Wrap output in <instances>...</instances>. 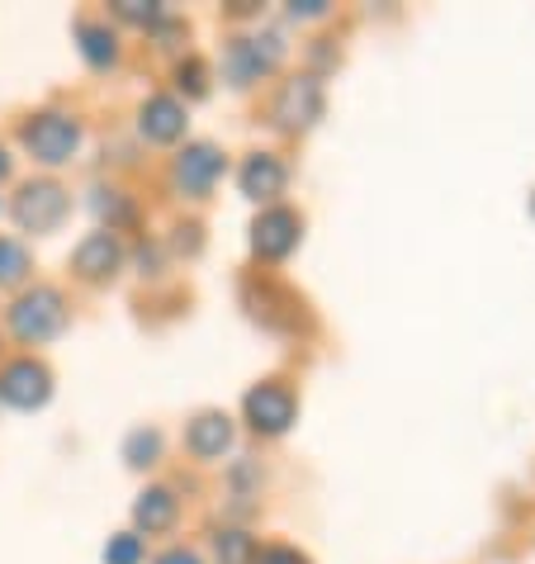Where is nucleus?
Listing matches in <instances>:
<instances>
[{
    "mask_svg": "<svg viewBox=\"0 0 535 564\" xmlns=\"http://www.w3.org/2000/svg\"><path fill=\"white\" fill-rule=\"evenodd\" d=\"M29 271V257H24V247L20 242H10V238H0V285H14Z\"/></svg>",
    "mask_w": 535,
    "mask_h": 564,
    "instance_id": "obj_15",
    "label": "nucleus"
},
{
    "mask_svg": "<svg viewBox=\"0 0 535 564\" xmlns=\"http://www.w3.org/2000/svg\"><path fill=\"white\" fill-rule=\"evenodd\" d=\"M62 214H67V195H62L53 181L24 185L20 199H14V218H20V228H29V232H53L62 224Z\"/></svg>",
    "mask_w": 535,
    "mask_h": 564,
    "instance_id": "obj_3",
    "label": "nucleus"
},
{
    "mask_svg": "<svg viewBox=\"0 0 535 564\" xmlns=\"http://www.w3.org/2000/svg\"><path fill=\"white\" fill-rule=\"evenodd\" d=\"M6 171H10V156H6V152H0V176H6Z\"/></svg>",
    "mask_w": 535,
    "mask_h": 564,
    "instance_id": "obj_22",
    "label": "nucleus"
},
{
    "mask_svg": "<svg viewBox=\"0 0 535 564\" xmlns=\"http://www.w3.org/2000/svg\"><path fill=\"white\" fill-rule=\"evenodd\" d=\"M138 555H143V551H138V536H119L114 545H109V564H138Z\"/></svg>",
    "mask_w": 535,
    "mask_h": 564,
    "instance_id": "obj_18",
    "label": "nucleus"
},
{
    "mask_svg": "<svg viewBox=\"0 0 535 564\" xmlns=\"http://www.w3.org/2000/svg\"><path fill=\"white\" fill-rule=\"evenodd\" d=\"M119 265V242L109 238V232H96V238L81 242V252H76V271H81L86 280H100Z\"/></svg>",
    "mask_w": 535,
    "mask_h": 564,
    "instance_id": "obj_8",
    "label": "nucleus"
},
{
    "mask_svg": "<svg viewBox=\"0 0 535 564\" xmlns=\"http://www.w3.org/2000/svg\"><path fill=\"white\" fill-rule=\"evenodd\" d=\"M62 318H67V313H62V300L53 290H34L10 308V327L20 341H48L62 327Z\"/></svg>",
    "mask_w": 535,
    "mask_h": 564,
    "instance_id": "obj_2",
    "label": "nucleus"
},
{
    "mask_svg": "<svg viewBox=\"0 0 535 564\" xmlns=\"http://www.w3.org/2000/svg\"><path fill=\"white\" fill-rule=\"evenodd\" d=\"M156 451H162V436H156V432H133L129 436V460L133 465H148Z\"/></svg>",
    "mask_w": 535,
    "mask_h": 564,
    "instance_id": "obj_16",
    "label": "nucleus"
},
{
    "mask_svg": "<svg viewBox=\"0 0 535 564\" xmlns=\"http://www.w3.org/2000/svg\"><path fill=\"white\" fill-rule=\"evenodd\" d=\"M318 109V86L313 82H298L285 90V100L275 105V119L280 123H308V115Z\"/></svg>",
    "mask_w": 535,
    "mask_h": 564,
    "instance_id": "obj_11",
    "label": "nucleus"
},
{
    "mask_svg": "<svg viewBox=\"0 0 535 564\" xmlns=\"http://www.w3.org/2000/svg\"><path fill=\"white\" fill-rule=\"evenodd\" d=\"M0 399L14 403V409H39L48 399V370L34 366V360H20L0 375Z\"/></svg>",
    "mask_w": 535,
    "mask_h": 564,
    "instance_id": "obj_4",
    "label": "nucleus"
},
{
    "mask_svg": "<svg viewBox=\"0 0 535 564\" xmlns=\"http://www.w3.org/2000/svg\"><path fill=\"white\" fill-rule=\"evenodd\" d=\"M294 218L290 214H271V218H261L256 224V247L265 257H280V252H290V242H294Z\"/></svg>",
    "mask_w": 535,
    "mask_h": 564,
    "instance_id": "obj_12",
    "label": "nucleus"
},
{
    "mask_svg": "<svg viewBox=\"0 0 535 564\" xmlns=\"http://www.w3.org/2000/svg\"><path fill=\"white\" fill-rule=\"evenodd\" d=\"M24 143L29 152L39 156V162H67V156L76 152V143H81V129H76V119L67 115H39L34 123H24Z\"/></svg>",
    "mask_w": 535,
    "mask_h": 564,
    "instance_id": "obj_1",
    "label": "nucleus"
},
{
    "mask_svg": "<svg viewBox=\"0 0 535 564\" xmlns=\"http://www.w3.org/2000/svg\"><path fill=\"white\" fill-rule=\"evenodd\" d=\"M162 564H199L190 551H171V555H162Z\"/></svg>",
    "mask_w": 535,
    "mask_h": 564,
    "instance_id": "obj_21",
    "label": "nucleus"
},
{
    "mask_svg": "<svg viewBox=\"0 0 535 564\" xmlns=\"http://www.w3.org/2000/svg\"><path fill=\"white\" fill-rule=\"evenodd\" d=\"M256 564H304V560H298L294 551H265Z\"/></svg>",
    "mask_w": 535,
    "mask_h": 564,
    "instance_id": "obj_20",
    "label": "nucleus"
},
{
    "mask_svg": "<svg viewBox=\"0 0 535 564\" xmlns=\"http://www.w3.org/2000/svg\"><path fill=\"white\" fill-rule=\"evenodd\" d=\"M228 417H218V413H204L195 427H190V451L204 460H214V456H223V446H228Z\"/></svg>",
    "mask_w": 535,
    "mask_h": 564,
    "instance_id": "obj_9",
    "label": "nucleus"
},
{
    "mask_svg": "<svg viewBox=\"0 0 535 564\" xmlns=\"http://www.w3.org/2000/svg\"><path fill=\"white\" fill-rule=\"evenodd\" d=\"M181 129H185V115H181L176 100H166V96L148 100V109H143V133L152 138V143H171V138H181Z\"/></svg>",
    "mask_w": 535,
    "mask_h": 564,
    "instance_id": "obj_7",
    "label": "nucleus"
},
{
    "mask_svg": "<svg viewBox=\"0 0 535 564\" xmlns=\"http://www.w3.org/2000/svg\"><path fill=\"white\" fill-rule=\"evenodd\" d=\"M280 181H285V171H280L275 156H251L247 171H242L247 195H256V199H271L280 191Z\"/></svg>",
    "mask_w": 535,
    "mask_h": 564,
    "instance_id": "obj_10",
    "label": "nucleus"
},
{
    "mask_svg": "<svg viewBox=\"0 0 535 564\" xmlns=\"http://www.w3.org/2000/svg\"><path fill=\"white\" fill-rule=\"evenodd\" d=\"M247 413H251V422L256 427H265V432H280L290 422V413H294V403H290V394L285 389H271V384H261L256 394L247 399Z\"/></svg>",
    "mask_w": 535,
    "mask_h": 564,
    "instance_id": "obj_5",
    "label": "nucleus"
},
{
    "mask_svg": "<svg viewBox=\"0 0 535 564\" xmlns=\"http://www.w3.org/2000/svg\"><path fill=\"white\" fill-rule=\"evenodd\" d=\"M171 517H176V498H171L166 489H152V494H143V503H138V522H143L148 531H162V527H171Z\"/></svg>",
    "mask_w": 535,
    "mask_h": 564,
    "instance_id": "obj_13",
    "label": "nucleus"
},
{
    "mask_svg": "<svg viewBox=\"0 0 535 564\" xmlns=\"http://www.w3.org/2000/svg\"><path fill=\"white\" fill-rule=\"evenodd\" d=\"M199 62H190V67H181V86H190V96H199V90H204V82H199Z\"/></svg>",
    "mask_w": 535,
    "mask_h": 564,
    "instance_id": "obj_19",
    "label": "nucleus"
},
{
    "mask_svg": "<svg viewBox=\"0 0 535 564\" xmlns=\"http://www.w3.org/2000/svg\"><path fill=\"white\" fill-rule=\"evenodd\" d=\"M81 48H86V57L96 62V67H109V62H114V39H109L105 29H96V24H81Z\"/></svg>",
    "mask_w": 535,
    "mask_h": 564,
    "instance_id": "obj_14",
    "label": "nucleus"
},
{
    "mask_svg": "<svg viewBox=\"0 0 535 564\" xmlns=\"http://www.w3.org/2000/svg\"><path fill=\"white\" fill-rule=\"evenodd\" d=\"M247 551H251V541L242 536V531L218 536V555H223V564H247Z\"/></svg>",
    "mask_w": 535,
    "mask_h": 564,
    "instance_id": "obj_17",
    "label": "nucleus"
},
{
    "mask_svg": "<svg viewBox=\"0 0 535 564\" xmlns=\"http://www.w3.org/2000/svg\"><path fill=\"white\" fill-rule=\"evenodd\" d=\"M218 171H223V156H218L214 148H190V152L181 156V171H176V176H181L185 191L204 195V191H209V185H214Z\"/></svg>",
    "mask_w": 535,
    "mask_h": 564,
    "instance_id": "obj_6",
    "label": "nucleus"
}]
</instances>
